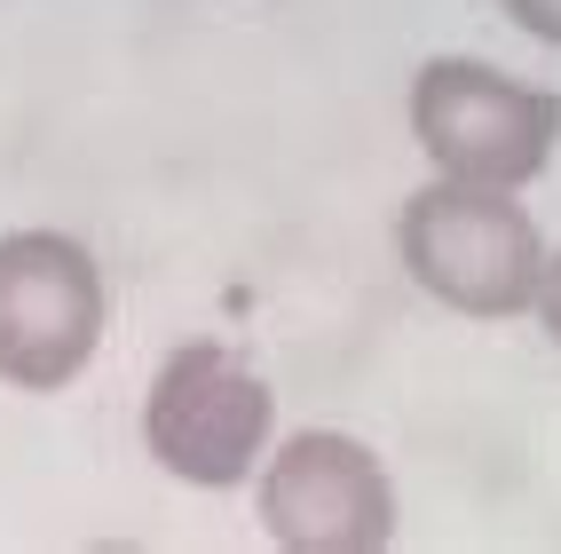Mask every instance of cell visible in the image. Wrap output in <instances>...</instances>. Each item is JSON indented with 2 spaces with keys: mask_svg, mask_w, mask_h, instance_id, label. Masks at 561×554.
<instances>
[{
  "mask_svg": "<svg viewBox=\"0 0 561 554\" xmlns=\"http://www.w3.org/2000/svg\"><path fill=\"white\" fill-rule=\"evenodd\" d=\"M277 443V388L230 341H182L142 396V452L191 491H238Z\"/></svg>",
  "mask_w": 561,
  "mask_h": 554,
  "instance_id": "2",
  "label": "cell"
},
{
  "mask_svg": "<svg viewBox=\"0 0 561 554\" xmlns=\"http://www.w3.org/2000/svg\"><path fill=\"white\" fill-rule=\"evenodd\" d=\"M530 309H538V325H546V341L561 349V246L546 253V270H538V302H530Z\"/></svg>",
  "mask_w": 561,
  "mask_h": 554,
  "instance_id": "7",
  "label": "cell"
},
{
  "mask_svg": "<svg viewBox=\"0 0 561 554\" xmlns=\"http://www.w3.org/2000/svg\"><path fill=\"white\" fill-rule=\"evenodd\" d=\"M499 9L530 32V41H546V48H561V0H499Z\"/></svg>",
  "mask_w": 561,
  "mask_h": 554,
  "instance_id": "6",
  "label": "cell"
},
{
  "mask_svg": "<svg viewBox=\"0 0 561 554\" xmlns=\"http://www.w3.org/2000/svg\"><path fill=\"white\" fill-rule=\"evenodd\" d=\"M411 143L435 174L482 182V191H522L553 167L561 143V95L530 88L482 56H435L411 80Z\"/></svg>",
  "mask_w": 561,
  "mask_h": 554,
  "instance_id": "3",
  "label": "cell"
},
{
  "mask_svg": "<svg viewBox=\"0 0 561 554\" xmlns=\"http://www.w3.org/2000/svg\"><path fill=\"white\" fill-rule=\"evenodd\" d=\"M396 253L427 302L482 325L522 317L538 302V270H546V238L530 206L514 191H482V182H451V174H435L427 191L403 199Z\"/></svg>",
  "mask_w": 561,
  "mask_h": 554,
  "instance_id": "1",
  "label": "cell"
},
{
  "mask_svg": "<svg viewBox=\"0 0 561 554\" xmlns=\"http://www.w3.org/2000/svg\"><path fill=\"white\" fill-rule=\"evenodd\" d=\"M261 531L285 554H380L396 539V484L348 428H301L261 460Z\"/></svg>",
  "mask_w": 561,
  "mask_h": 554,
  "instance_id": "5",
  "label": "cell"
},
{
  "mask_svg": "<svg viewBox=\"0 0 561 554\" xmlns=\"http://www.w3.org/2000/svg\"><path fill=\"white\" fill-rule=\"evenodd\" d=\"M103 349V270L64 230H0V388L56 396Z\"/></svg>",
  "mask_w": 561,
  "mask_h": 554,
  "instance_id": "4",
  "label": "cell"
}]
</instances>
